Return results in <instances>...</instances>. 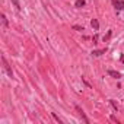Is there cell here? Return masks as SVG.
I'll list each match as a JSON object with an SVG mask.
<instances>
[{"instance_id":"cell-1","label":"cell","mask_w":124,"mask_h":124,"mask_svg":"<svg viewBox=\"0 0 124 124\" xmlns=\"http://www.w3.org/2000/svg\"><path fill=\"white\" fill-rule=\"evenodd\" d=\"M2 63H3V69H5V72L8 73V76L13 78V72H12V69H10V66H9V63H8V60H6L5 55H2Z\"/></svg>"},{"instance_id":"cell-2","label":"cell","mask_w":124,"mask_h":124,"mask_svg":"<svg viewBox=\"0 0 124 124\" xmlns=\"http://www.w3.org/2000/svg\"><path fill=\"white\" fill-rule=\"evenodd\" d=\"M112 2H114V8L117 10H123L124 9V2L123 0H112Z\"/></svg>"},{"instance_id":"cell-3","label":"cell","mask_w":124,"mask_h":124,"mask_svg":"<svg viewBox=\"0 0 124 124\" xmlns=\"http://www.w3.org/2000/svg\"><path fill=\"white\" fill-rule=\"evenodd\" d=\"M76 109H78V112H79V115H80V117L83 118V121H85V123H89V120L86 118V115H85V112H83V111H82V109H80L79 107H76Z\"/></svg>"},{"instance_id":"cell-4","label":"cell","mask_w":124,"mask_h":124,"mask_svg":"<svg viewBox=\"0 0 124 124\" xmlns=\"http://www.w3.org/2000/svg\"><path fill=\"white\" fill-rule=\"evenodd\" d=\"M91 25H92V28H93L95 31H98V29H99V22H98L96 19H92V21H91Z\"/></svg>"},{"instance_id":"cell-5","label":"cell","mask_w":124,"mask_h":124,"mask_svg":"<svg viewBox=\"0 0 124 124\" xmlns=\"http://www.w3.org/2000/svg\"><path fill=\"white\" fill-rule=\"evenodd\" d=\"M104 53H107V48H102V50H95V51H92V55H102Z\"/></svg>"},{"instance_id":"cell-6","label":"cell","mask_w":124,"mask_h":124,"mask_svg":"<svg viewBox=\"0 0 124 124\" xmlns=\"http://www.w3.org/2000/svg\"><path fill=\"white\" fill-rule=\"evenodd\" d=\"M108 75H109V76H112V78H115V79L121 78V75H120L118 72H115V70H108Z\"/></svg>"},{"instance_id":"cell-7","label":"cell","mask_w":124,"mask_h":124,"mask_svg":"<svg viewBox=\"0 0 124 124\" xmlns=\"http://www.w3.org/2000/svg\"><path fill=\"white\" fill-rule=\"evenodd\" d=\"M85 3H86L85 0H76L75 6H76V8H83V6H85Z\"/></svg>"},{"instance_id":"cell-8","label":"cell","mask_w":124,"mask_h":124,"mask_svg":"<svg viewBox=\"0 0 124 124\" xmlns=\"http://www.w3.org/2000/svg\"><path fill=\"white\" fill-rule=\"evenodd\" d=\"M2 22H3V25H5V26H8V19H6L5 13H2Z\"/></svg>"},{"instance_id":"cell-9","label":"cell","mask_w":124,"mask_h":124,"mask_svg":"<svg viewBox=\"0 0 124 124\" xmlns=\"http://www.w3.org/2000/svg\"><path fill=\"white\" fill-rule=\"evenodd\" d=\"M12 3H13V5H15V8H16V9H18V10H19V9H21V5H19V2H18V0H12Z\"/></svg>"},{"instance_id":"cell-10","label":"cell","mask_w":124,"mask_h":124,"mask_svg":"<svg viewBox=\"0 0 124 124\" xmlns=\"http://www.w3.org/2000/svg\"><path fill=\"white\" fill-rule=\"evenodd\" d=\"M109 102H111V105H112V107H114V109H115V111H117V109H118V105H117V104H115V101H112V99H111V101H109Z\"/></svg>"},{"instance_id":"cell-11","label":"cell","mask_w":124,"mask_h":124,"mask_svg":"<svg viewBox=\"0 0 124 124\" xmlns=\"http://www.w3.org/2000/svg\"><path fill=\"white\" fill-rule=\"evenodd\" d=\"M51 115H53V118H54L55 121H58V123H61V120H60V118H58V117L55 115V112H51Z\"/></svg>"},{"instance_id":"cell-12","label":"cell","mask_w":124,"mask_h":124,"mask_svg":"<svg viewBox=\"0 0 124 124\" xmlns=\"http://www.w3.org/2000/svg\"><path fill=\"white\" fill-rule=\"evenodd\" d=\"M73 29H76V31H83V26H78V25H75Z\"/></svg>"},{"instance_id":"cell-13","label":"cell","mask_w":124,"mask_h":124,"mask_svg":"<svg viewBox=\"0 0 124 124\" xmlns=\"http://www.w3.org/2000/svg\"><path fill=\"white\" fill-rule=\"evenodd\" d=\"M121 63H124V55H121Z\"/></svg>"}]
</instances>
